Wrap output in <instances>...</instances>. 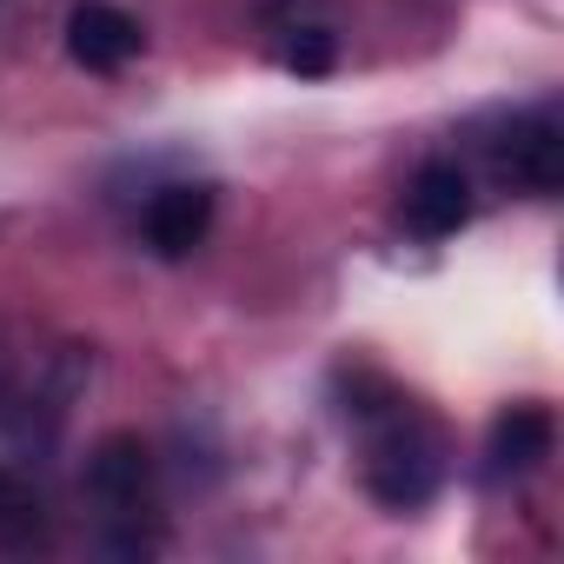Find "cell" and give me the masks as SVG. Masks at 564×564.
Returning a JSON list of instances; mask_svg holds the SVG:
<instances>
[{
    "instance_id": "cell-1",
    "label": "cell",
    "mask_w": 564,
    "mask_h": 564,
    "mask_svg": "<svg viewBox=\"0 0 564 564\" xmlns=\"http://www.w3.org/2000/svg\"><path fill=\"white\" fill-rule=\"evenodd\" d=\"M346 425H352V438H359L366 491H372L386 511H419V505L445 485V465H452L445 425H438L412 392L386 386L379 372H352Z\"/></svg>"
},
{
    "instance_id": "cell-2",
    "label": "cell",
    "mask_w": 564,
    "mask_h": 564,
    "mask_svg": "<svg viewBox=\"0 0 564 564\" xmlns=\"http://www.w3.org/2000/svg\"><path fill=\"white\" fill-rule=\"evenodd\" d=\"M87 505L120 531L127 551L147 544L140 524L160 518V485H153V452L133 432H113V438L94 445V458H87Z\"/></svg>"
},
{
    "instance_id": "cell-3",
    "label": "cell",
    "mask_w": 564,
    "mask_h": 564,
    "mask_svg": "<svg viewBox=\"0 0 564 564\" xmlns=\"http://www.w3.org/2000/svg\"><path fill=\"white\" fill-rule=\"evenodd\" d=\"M80 386V352L61 346V352H28V346H0V432H47L67 399Z\"/></svg>"
},
{
    "instance_id": "cell-4",
    "label": "cell",
    "mask_w": 564,
    "mask_h": 564,
    "mask_svg": "<svg viewBox=\"0 0 564 564\" xmlns=\"http://www.w3.org/2000/svg\"><path fill=\"white\" fill-rule=\"evenodd\" d=\"M491 173L498 186L524 193V199H551L557 180H564V127L551 107H524L498 127L491 140Z\"/></svg>"
},
{
    "instance_id": "cell-5",
    "label": "cell",
    "mask_w": 564,
    "mask_h": 564,
    "mask_svg": "<svg viewBox=\"0 0 564 564\" xmlns=\"http://www.w3.org/2000/svg\"><path fill=\"white\" fill-rule=\"evenodd\" d=\"M67 54L87 74H120L147 54V28L120 8V0H74L67 8Z\"/></svg>"
},
{
    "instance_id": "cell-6",
    "label": "cell",
    "mask_w": 564,
    "mask_h": 564,
    "mask_svg": "<svg viewBox=\"0 0 564 564\" xmlns=\"http://www.w3.org/2000/svg\"><path fill=\"white\" fill-rule=\"evenodd\" d=\"M265 47L300 80H319V74L339 67V28L326 21L319 0H272L265 8Z\"/></svg>"
},
{
    "instance_id": "cell-7",
    "label": "cell",
    "mask_w": 564,
    "mask_h": 564,
    "mask_svg": "<svg viewBox=\"0 0 564 564\" xmlns=\"http://www.w3.org/2000/svg\"><path fill=\"white\" fill-rule=\"evenodd\" d=\"M399 219L405 232L419 239H452L465 219H471V173L458 160H425L412 180H405V199H399Z\"/></svg>"
},
{
    "instance_id": "cell-8",
    "label": "cell",
    "mask_w": 564,
    "mask_h": 564,
    "mask_svg": "<svg viewBox=\"0 0 564 564\" xmlns=\"http://www.w3.org/2000/svg\"><path fill=\"white\" fill-rule=\"evenodd\" d=\"M206 232H213V186H206V180H166V186L147 193V206H140V239H147L160 259H186Z\"/></svg>"
},
{
    "instance_id": "cell-9",
    "label": "cell",
    "mask_w": 564,
    "mask_h": 564,
    "mask_svg": "<svg viewBox=\"0 0 564 564\" xmlns=\"http://www.w3.org/2000/svg\"><path fill=\"white\" fill-rule=\"evenodd\" d=\"M551 438H557V425H551V405H538V399H524V405H511V412H498V425H491V478H511V471H531L538 458H551Z\"/></svg>"
},
{
    "instance_id": "cell-10",
    "label": "cell",
    "mask_w": 564,
    "mask_h": 564,
    "mask_svg": "<svg viewBox=\"0 0 564 564\" xmlns=\"http://www.w3.org/2000/svg\"><path fill=\"white\" fill-rule=\"evenodd\" d=\"M47 531V505L21 471H0V551H34Z\"/></svg>"
}]
</instances>
